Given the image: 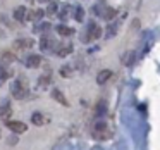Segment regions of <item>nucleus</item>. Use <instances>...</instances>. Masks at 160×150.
I'll list each match as a JSON object with an SVG mask.
<instances>
[{"label":"nucleus","instance_id":"24","mask_svg":"<svg viewBox=\"0 0 160 150\" xmlns=\"http://www.w3.org/2000/svg\"><path fill=\"white\" fill-rule=\"evenodd\" d=\"M48 85H50V76H48V74H45V76L40 78L38 86H43V88H45V86H48Z\"/></svg>","mask_w":160,"mask_h":150},{"label":"nucleus","instance_id":"15","mask_svg":"<svg viewBox=\"0 0 160 150\" xmlns=\"http://www.w3.org/2000/svg\"><path fill=\"white\" fill-rule=\"evenodd\" d=\"M26 14H28V12H26V7H18L14 11V19L16 21H24V18H26Z\"/></svg>","mask_w":160,"mask_h":150},{"label":"nucleus","instance_id":"3","mask_svg":"<svg viewBox=\"0 0 160 150\" xmlns=\"http://www.w3.org/2000/svg\"><path fill=\"white\" fill-rule=\"evenodd\" d=\"M108 131V128H107V124H105L103 121H98L97 124H95V138H98V140H103V138H108L110 136V133H107Z\"/></svg>","mask_w":160,"mask_h":150},{"label":"nucleus","instance_id":"1","mask_svg":"<svg viewBox=\"0 0 160 150\" xmlns=\"http://www.w3.org/2000/svg\"><path fill=\"white\" fill-rule=\"evenodd\" d=\"M100 36H102V28L97 24V23H90V24H88L86 33L81 36V40L86 43V42H91V40H98Z\"/></svg>","mask_w":160,"mask_h":150},{"label":"nucleus","instance_id":"25","mask_svg":"<svg viewBox=\"0 0 160 150\" xmlns=\"http://www.w3.org/2000/svg\"><path fill=\"white\" fill-rule=\"evenodd\" d=\"M57 9H59V5H57L55 2H52V4L48 5V9H47V14H48V16H53V14L57 12Z\"/></svg>","mask_w":160,"mask_h":150},{"label":"nucleus","instance_id":"12","mask_svg":"<svg viewBox=\"0 0 160 150\" xmlns=\"http://www.w3.org/2000/svg\"><path fill=\"white\" fill-rule=\"evenodd\" d=\"M52 97L55 98V100L59 102V104H62L64 107H67V105H69V104H67V98L64 97V95H62V91H60V90H57V88H55V90H52Z\"/></svg>","mask_w":160,"mask_h":150},{"label":"nucleus","instance_id":"23","mask_svg":"<svg viewBox=\"0 0 160 150\" xmlns=\"http://www.w3.org/2000/svg\"><path fill=\"white\" fill-rule=\"evenodd\" d=\"M71 74H72V69H71V66H62V67H60V76L71 78Z\"/></svg>","mask_w":160,"mask_h":150},{"label":"nucleus","instance_id":"20","mask_svg":"<svg viewBox=\"0 0 160 150\" xmlns=\"http://www.w3.org/2000/svg\"><path fill=\"white\" fill-rule=\"evenodd\" d=\"M28 19L29 21H38V19L43 18V11H33V12H28Z\"/></svg>","mask_w":160,"mask_h":150},{"label":"nucleus","instance_id":"18","mask_svg":"<svg viewBox=\"0 0 160 150\" xmlns=\"http://www.w3.org/2000/svg\"><path fill=\"white\" fill-rule=\"evenodd\" d=\"M132 60H134V54H132V50H129V52H126L124 55H122V64H124V66H131Z\"/></svg>","mask_w":160,"mask_h":150},{"label":"nucleus","instance_id":"8","mask_svg":"<svg viewBox=\"0 0 160 150\" xmlns=\"http://www.w3.org/2000/svg\"><path fill=\"white\" fill-rule=\"evenodd\" d=\"M57 47H59V49H57L55 52L59 57H66L72 52V43H62V45H57Z\"/></svg>","mask_w":160,"mask_h":150},{"label":"nucleus","instance_id":"4","mask_svg":"<svg viewBox=\"0 0 160 150\" xmlns=\"http://www.w3.org/2000/svg\"><path fill=\"white\" fill-rule=\"evenodd\" d=\"M5 126H7L11 131L18 133V135H22V133H26V129H28V126H26L24 122H21V121H7Z\"/></svg>","mask_w":160,"mask_h":150},{"label":"nucleus","instance_id":"9","mask_svg":"<svg viewBox=\"0 0 160 150\" xmlns=\"http://www.w3.org/2000/svg\"><path fill=\"white\" fill-rule=\"evenodd\" d=\"M112 78V71L110 69H103V71H100L98 73V76H97V83L98 85H105L108 80Z\"/></svg>","mask_w":160,"mask_h":150},{"label":"nucleus","instance_id":"14","mask_svg":"<svg viewBox=\"0 0 160 150\" xmlns=\"http://www.w3.org/2000/svg\"><path fill=\"white\" fill-rule=\"evenodd\" d=\"M31 122L36 124V126H43L45 124V116L40 114V112H35V114L31 116Z\"/></svg>","mask_w":160,"mask_h":150},{"label":"nucleus","instance_id":"22","mask_svg":"<svg viewBox=\"0 0 160 150\" xmlns=\"http://www.w3.org/2000/svg\"><path fill=\"white\" fill-rule=\"evenodd\" d=\"M74 18H76L78 23H83V19H84V11H83V7H76V11H74Z\"/></svg>","mask_w":160,"mask_h":150},{"label":"nucleus","instance_id":"2","mask_svg":"<svg viewBox=\"0 0 160 150\" xmlns=\"http://www.w3.org/2000/svg\"><path fill=\"white\" fill-rule=\"evenodd\" d=\"M11 93H12V97H16L18 100H21V98H26V97H28L29 90L21 83V81H14V83L11 85Z\"/></svg>","mask_w":160,"mask_h":150},{"label":"nucleus","instance_id":"16","mask_svg":"<svg viewBox=\"0 0 160 150\" xmlns=\"http://www.w3.org/2000/svg\"><path fill=\"white\" fill-rule=\"evenodd\" d=\"M11 116H12V109L9 104H5L4 107L0 109V119H7V117H11Z\"/></svg>","mask_w":160,"mask_h":150},{"label":"nucleus","instance_id":"19","mask_svg":"<svg viewBox=\"0 0 160 150\" xmlns=\"http://www.w3.org/2000/svg\"><path fill=\"white\" fill-rule=\"evenodd\" d=\"M117 29H119V23H117V21L112 23V24H108V28H107V38H112V36H115Z\"/></svg>","mask_w":160,"mask_h":150},{"label":"nucleus","instance_id":"10","mask_svg":"<svg viewBox=\"0 0 160 150\" xmlns=\"http://www.w3.org/2000/svg\"><path fill=\"white\" fill-rule=\"evenodd\" d=\"M12 62H16V55H14V54H11V52L2 54V64H0V66L7 67V66H11Z\"/></svg>","mask_w":160,"mask_h":150},{"label":"nucleus","instance_id":"11","mask_svg":"<svg viewBox=\"0 0 160 150\" xmlns=\"http://www.w3.org/2000/svg\"><path fill=\"white\" fill-rule=\"evenodd\" d=\"M55 31L59 33L60 36H72V35H74V29L69 28V26H64V24H59V26L55 28Z\"/></svg>","mask_w":160,"mask_h":150},{"label":"nucleus","instance_id":"26","mask_svg":"<svg viewBox=\"0 0 160 150\" xmlns=\"http://www.w3.org/2000/svg\"><path fill=\"white\" fill-rule=\"evenodd\" d=\"M40 2H42V4H43V2H50V0H40Z\"/></svg>","mask_w":160,"mask_h":150},{"label":"nucleus","instance_id":"6","mask_svg":"<svg viewBox=\"0 0 160 150\" xmlns=\"http://www.w3.org/2000/svg\"><path fill=\"white\" fill-rule=\"evenodd\" d=\"M43 62V59L40 55H36V54H31V55L26 59V67H31V69H36V67H40Z\"/></svg>","mask_w":160,"mask_h":150},{"label":"nucleus","instance_id":"21","mask_svg":"<svg viewBox=\"0 0 160 150\" xmlns=\"http://www.w3.org/2000/svg\"><path fill=\"white\" fill-rule=\"evenodd\" d=\"M105 112H107V105H105L103 100H100V102H98V107H97V116H98V117H102Z\"/></svg>","mask_w":160,"mask_h":150},{"label":"nucleus","instance_id":"17","mask_svg":"<svg viewBox=\"0 0 160 150\" xmlns=\"http://www.w3.org/2000/svg\"><path fill=\"white\" fill-rule=\"evenodd\" d=\"M11 76H12V73L7 69V67H2V66H0V85H4L5 80H7V78H11Z\"/></svg>","mask_w":160,"mask_h":150},{"label":"nucleus","instance_id":"7","mask_svg":"<svg viewBox=\"0 0 160 150\" xmlns=\"http://www.w3.org/2000/svg\"><path fill=\"white\" fill-rule=\"evenodd\" d=\"M40 47H42L43 50H57V43L53 38H50V36H43L42 40H40Z\"/></svg>","mask_w":160,"mask_h":150},{"label":"nucleus","instance_id":"13","mask_svg":"<svg viewBox=\"0 0 160 150\" xmlns=\"http://www.w3.org/2000/svg\"><path fill=\"white\" fill-rule=\"evenodd\" d=\"M115 14H117V11H115V9H112V7H105V11L102 12V18H103L105 21H112Z\"/></svg>","mask_w":160,"mask_h":150},{"label":"nucleus","instance_id":"27","mask_svg":"<svg viewBox=\"0 0 160 150\" xmlns=\"http://www.w3.org/2000/svg\"><path fill=\"white\" fill-rule=\"evenodd\" d=\"M29 2H31V0H29Z\"/></svg>","mask_w":160,"mask_h":150},{"label":"nucleus","instance_id":"5","mask_svg":"<svg viewBox=\"0 0 160 150\" xmlns=\"http://www.w3.org/2000/svg\"><path fill=\"white\" fill-rule=\"evenodd\" d=\"M35 45V42H33L31 38H21V40H16L14 43H12V47L18 50H26V49H31V47Z\"/></svg>","mask_w":160,"mask_h":150}]
</instances>
